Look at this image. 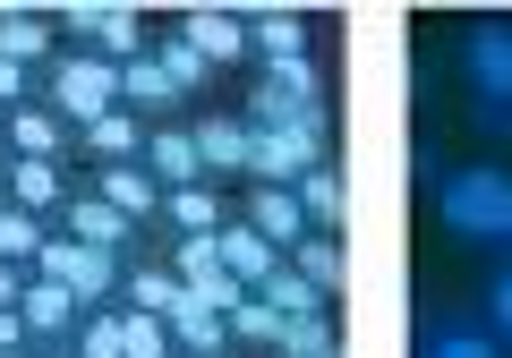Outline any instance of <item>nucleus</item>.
<instances>
[{
	"label": "nucleus",
	"instance_id": "f257e3e1",
	"mask_svg": "<svg viewBox=\"0 0 512 358\" xmlns=\"http://www.w3.org/2000/svg\"><path fill=\"white\" fill-rule=\"evenodd\" d=\"M444 231H461V239H512V179L495 171V162L444 179Z\"/></svg>",
	"mask_w": 512,
	"mask_h": 358
},
{
	"label": "nucleus",
	"instance_id": "f03ea898",
	"mask_svg": "<svg viewBox=\"0 0 512 358\" xmlns=\"http://www.w3.org/2000/svg\"><path fill=\"white\" fill-rule=\"evenodd\" d=\"M52 103L69 111V120H111V103H120V69L111 60H94V52H77V60H60V77H52Z\"/></svg>",
	"mask_w": 512,
	"mask_h": 358
},
{
	"label": "nucleus",
	"instance_id": "7ed1b4c3",
	"mask_svg": "<svg viewBox=\"0 0 512 358\" xmlns=\"http://www.w3.org/2000/svg\"><path fill=\"white\" fill-rule=\"evenodd\" d=\"M316 120H325V103H316L308 60H299V69H265V86H256V128H308L316 137Z\"/></svg>",
	"mask_w": 512,
	"mask_h": 358
},
{
	"label": "nucleus",
	"instance_id": "20e7f679",
	"mask_svg": "<svg viewBox=\"0 0 512 358\" xmlns=\"http://www.w3.org/2000/svg\"><path fill=\"white\" fill-rule=\"evenodd\" d=\"M248 171H265V188H291L316 171V137L308 128H248Z\"/></svg>",
	"mask_w": 512,
	"mask_h": 358
},
{
	"label": "nucleus",
	"instance_id": "39448f33",
	"mask_svg": "<svg viewBox=\"0 0 512 358\" xmlns=\"http://www.w3.org/2000/svg\"><path fill=\"white\" fill-rule=\"evenodd\" d=\"M69 26H86L94 35V60H111V69H128L137 52V9H120V0H94V9H69Z\"/></svg>",
	"mask_w": 512,
	"mask_h": 358
},
{
	"label": "nucleus",
	"instance_id": "423d86ee",
	"mask_svg": "<svg viewBox=\"0 0 512 358\" xmlns=\"http://www.w3.org/2000/svg\"><path fill=\"white\" fill-rule=\"evenodd\" d=\"M43 273L69 282L77 299H103V290H111V256L86 248V239H43Z\"/></svg>",
	"mask_w": 512,
	"mask_h": 358
},
{
	"label": "nucleus",
	"instance_id": "0eeeda50",
	"mask_svg": "<svg viewBox=\"0 0 512 358\" xmlns=\"http://www.w3.org/2000/svg\"><path fill=\"white\" fill-rule=\"evenodd\" d=\"M470 77H478V94L512 103V26H478L470 35Z\"/></svg>",
	"mask_w": 512,
	"mask_h": 358
},
{
	"label": "nucleus",
	"instance_id": "6e6552de",
	"mask_svg": "<svg viewBox=\"0 0 512 358\" xmlns=\"http://www.w3.org/2000/svg\"><path fill=\"white\" fill-rule=\"evenodd\" d=\"M214 239H222V265H231L248 290H265V273H282V248L256 231V222H248V231H214Z\"/></svg>",
	"mask_w": 512,
	"mask_h": 358
},
{
	"label": "nucleus",
	"instance_id": "1a4fd4ad",
	"mask_svg": "<svg viewBox=\"0 0 512 358\" xmlns=\"http://www.w3.org/2000/svg\"><path fill=\"white\" fill-rule=\"evenodd\" d=\"M248 222H256V231H265V239H274V248H299V239H308V205H299L291 188H256Z\"/></svg>",
	"mask_w": 512,
	"mask_h": 358
},
{
	"label": "nucleus",
	"instance_id": "9d476101",
	"mask_svg": "<svg viewBox=\"0 0 512 358\" xmlns=\"http://www.w3.org/2000/svg\"><path fill=\"white\" fill-rule=\"evenodd\" d=\"M163 324H171V333H180V341H188V350H197V358H214V350H222V333H231V316H222V307H205L197 290H188V299L171 307Z\"/></svg>",
	"mask_w": 512,
	"mask_h": 358
},
{
	"label": "nucleus",
	"instance_id": "9b49d317",
	"mask_svg": "<svg viewBox=\"0 0 512 358\" xmlns=\"http://www.w3.org/2000/svg\"><path fill=\"white\" fill-rule=\"evenodd\" d=\"M197 171H205L197 128H163V137H154V179H163V188H197Z\"/></svg>",
	"mask_w": 512,
	"mask_h": 358
},
{
	"label": "nucleus",
	"instance_id": "f8f14e48",
	"mask_svg": "<svg viewBox=\"0 0 512 358\" xmlns=\"http://www.w3.org/2000/svg\"><path fill=\"white\" fill-rule=\"evenodd\" d=\"M188 43H197V52L222 69V60H239V52H248V26H239L231 9H197V18H188Z\"/></svg>",
	"mask_w": 512,
	"mask_h": 358
},
{
	"label": "nucleus",
	"instance_id": "ddd939ff",
	"mask_svg": "<svg viewBox=\"0 0 512 358\" xmlns=\"http://www.w3.org/2000/svg\"><path fill=\"white\" fill-rule=\"evenodd\" d=\"M18 316L35 324V333H60V324L77 316V290H69V282H52V273H43V282H26V299H18Z\"/></svg>",
	"mask_w": 512,
	"mask_h": 358
},
{
	"label": "nucleus",
	"instance_id": "4468645a",
	"mask_svg": "<svg viewBox=\"0 0 512 358\" xmlns=\"http://www.w3.org/2000/svg\"><path fill=\"white\" fill-rule=\"evenodd\" d=\"M103 205H111V214H128V222H146L154 214V179L128 171V162H111V171H103Z\"/></svg>",
	"mask_w": 512,
	"mask_h": 358
},
{
	"label": "nucleus",
	"instance_id": "2eb2a0df",
	"mask_svg": "<svg viewBox=\"0 0 512 358\" xmlns=\"http://www.w3.org/2000/svg\"><path fill=\"white\" fill-rule=\"evenodd\" d=\"M256 43H265V60H274V69H299V52H308V26H299L291 9H265V18H256Z\"/></svg>",
	"mask_w": 512,
	"mask_h": 358
},
{
	"label": "nucleus",
	"instance_id": "dca6fc26",
	"mask_svg": "<svg viewBox=\"0 0 512 358\" xmlns=\"http://www.w3.org/2000/svg\"><path fill=\"white\" fill-rule=\"evenodd\" d=\"M120 94H128V103H146V111H163V103H180V86H171V77H163V60H128V69H120Z\"/></svg>",
	"mask_w": 512,
	"mask_h": 358
},
{
	"label": "nucleus",
	"instance_id": "f3484780",
	"mask_svg": "<svg viewBox=\"0 0 512 358\" xmlns=\"http://www.w3.org/2000/svg\"><path fill=\"white\" fill-rule=\"evenodd\" d=\"M154 60H163V77H171V86H180V94H197L205 77H214V60H205V52H197V43H188V35L154 43Z\"/></svg>",
	"mask_w": 512,
	"mask_h": 358
},
{
	"label": "nucleus",
	"instance_id": "a211bd4d",
	"mask_svg": "<svg viewBox=\"0 0 512 358\" xmlns=\"http://www.w3.org/2000/svg\"><path fill=\"white\" fill-rule=\"evenodd\" d=\"M256 299H265V307H282V316H316V299H325V290H316L308 273H291V265H282V273H265V290H256Z\"/></svg>",
	"mask_w": 512,
	"mask_h": 358
},
{
	"label": "nucleus",
	"instance_id": "6ab92c4d",
	"mask_svg": "<svg viewBox=\"0 0 512 358\" xmlns=\"http://www.w3.org/2000/svg\"><path fill=\"white\" fill-rule=\"evenodd\" d=\"M197 154L214 162V171H248V128H231V120H205V128H197Z\"/></svg>",
	"mask_w": 512,
	"mask_h": 358
},
{
	"label": "nucleus",
	"instance_id": "aec40b11",
	"mask_svg": "<svg viewBox=\"0 0 512 358\" xmlns=\"http://www.w3.org/2000/svg\"><path fill=\"white\" fill-rule=\"evenodd\" d=\"M231 333H239V341H274V350H282V333H291V316H282V307H265V299L248 290V299L231 307Z\"/></svg>",
	"mask_w": 512,
	"mask_h": 358
},
{
	"label": "nucleus",
	"instance_id": "412c9836",
	"mask_svg": "<svg viewBox=\"0 0 512 358\" xmlns=\"http://www.w3.org/2000/svg\"><path fill=\"white\" fill-rule=\"evenodd\" d=\"M171 222H180L188 239H214L222 231V205L205 197V188H171Z\"/></svg>",
	"mask_w": 512,
	"mask_h": 358
},
{
	"label": "nucleus",
	"instance_id": "4be33fe9",
	"mask_svg": "<svg viewBox=\"0 0 512 358\" xmlns=\"http://www.w3.org/2000/svg\"><path fill=\"white\" fill-rule=\"evenodd\" d=\"M77 231H86V248H120V239H128V214H111V205L103 197H94V205H77Z\"/></svg>",
	"mask_w": 512,
	"mask_h": 358
},
{
	"label": "nucleus",
	"instance_id": "5701e85b",
	"mask_svg": "<svg viewBox=\"0 0 512 358\" xmlns=\"http://www.w3.org/2000/svg\"><path fill=\"white\" fill-rule=\"evenodd\" d=\"M9 179H18V205H26V214L60 197V171H52V162H9Z\"/></svg>",
	"mask_w": 512,
	"mask_h": 358
},
{
	"label": "nucleus",
	"instance_id": "b1692460",
	"mask_svg": "<svg viewBox=\"0 0 512 358\" xmlns=\"http://www.w3.org/2000/svg\"><path fill=\"white\" fill-rule=\"evenodd\" d=\"M0 256H9V265H18V256H43V231H35V214H26V205H9V214H0Z\"/></svg>",
	"mask_w": 512,
	"mask_h": 358
},
{
	"label": "nucleus",
	"instance_id": "393cba45",
	"mask_svg": "<svg viewBox=\"0 0 512 358\" xmlns=\"http://www.w3.org/2000/svg\"><path fill=\"white\" fill-rule=\"evenodd\" d=\"M43 43H52V35H43L35 18H18V9H9V18H0V60H18V69H26V60H35Z\"/></svg>",
	"mask_w": 512,
	"mask_h": 358
},
{
	"label": "nucleus",
	"instance_id": "a878e982",
	"mask_svg": "<svg viewBox=\"0 0 512 358\" xmlns=\"http://www.w3.org/2000/svg\"><path fill=\"white\" fill-rule=\"evenodd\" d=\"M299 205H308V222H333V214H342V179L308 171V179H299Z\"/></svg>",
	"mask_w": 512,
	"mask_h": 358
},
{
	"label": "nucleus",
	"instance_id": "bb28decb",
	"mask_svg": "<svg viewBox=\"0 0 512 358\" xmlns=\"http://www.w3.org/2000/svg\"><path fill=\"white\" fill-rule=\"evenodd\" d=\"M299 273H308L316 290H333L342 282V248H333V239H299Z\"/></svg>",
	"mask_w": 512,
	"mask_h": 358
},
{
	"label": "nucleus",
	"instance_id": "cd10ccee",
	"mask_svg": "<svg viewBox=\"0 0 512 358\" xmlns=\"http://www.w3.org/2000/svg\"><path fill=\"white\" fill-rule=\"evenodd\" d=\"M128 290L146 299V316H171V307L188 299V282H180V273H137V282H128Z\"/></svg>",
	"mask_w": 512,
	"mask_h": 358
},
{
	"label": "nucleus",
	"instance_id": "c85d7f7f",
	"mask_svg": "<svg viewBox=\"0 0 512 358\" xmlns=\"http://www.w3.org/2000/svg\"><path fill=\"white\" fill-rule=\"evenodd\" d=\"M86 145H94L103 162H120V154H137V128H128L120 111H111V120H94V128H86Z\"/></svg>",
	"mask_w": 512,
	"mask_h": 358
},
{
	"label": "nucleus",
	"instance_id": "c756f323",
	"mask_svg": "<svg viewBox=\"0 0 512 358\" xmlns=\"http://www.w3.org/2000/svg\"><path fill=\"white\" fill-rule=\"evenodd\" d=\"M9 137H18V154H26V162L52 154V120H43V111H18V120H9Z\"/></svg>",
	"mask_w": 512,
	"mask_h": 358
},
{
	"label": "nucleus",
	"instance_id": "7c9ffc66",
	"mask_svg": "<svg viewBox=\"0 0 512 358\" xmlns=\"http://www.w3.org/2000/svg\"><path fill=\"white\" fill-rule=\"evenodd\" d=\"M128 358H171V333H163V316H128Z\"/></svg>",
	"mask_w": 512,
	"mask_h": 358
},
{
	"label": "nucleus",
	"instance_id": "2f4dec72",
	"mask_svg": "<svg viewBox=\"0 0 512 358\" xmlns=\"http://www.w3.org/2000/svg\"><path fill=\"white\" fill-rule=\"evenodd\" d=\"M316 350H333V333L316 316H291V333H282V358H316Z\"/></svg>",
	"mask_w": 512,
	"mask_h": 358
},
{
	"label": "nucleus",
	"instance_id": "473e14b6",
	"mask_svg": "<svg viewBox=\"0 0 512 358\" xmlns=\"http://www.w3.org/2000/svg\"><path fill=\"white\" fill-rule=\"evenodd\" d=\"M86 358H128V324H86Z\"/></svg>",
	"mask_w": 512,
	"mask_h": 358
},
{
	"label": "nucleus",
	"instance_id": "72a5a7b5",
	"mask_svg": "<svg viewBox=\"0 0 512 358\" xmlns=\"http://www.w3.org/2000/svg\"><path fill=\"white\" fill-rule=\"evenodd\" d=\"M427 358H495V350H487V341H470V333H453V341H436Z\"/></svg>",
	"mask_w": 512,
	"mask_h": 358
},
{
	"label": "nucleus",
	"instance_id": "f704fd0d",
	"mask_svg": "<svg viewBox=\"0 0 512 358\" xmlns=\"http://www.w3.org/2000/svg\"><path fill=\"white\" fill-rule=\"evenodd\" d=\"M9 299H26V290H18V265L0 256V307H9Z\"/></svg>",
	"mask_w": 512,
	"mask_h": 358
},
{
	"label": "nucleus",
	"instance_id": "c9c22d12",
	"mask_svg": "<svg viewBox=\"0 0 512 358\" xmlns=\"http://www.w3.org/2000/svg\"><path fill=\"white\" fill-rule=\"evenodd\" d=\"M495 316H504V333H512V273L495 282Z\"/></svg>",
	"mask_w": 512,
	"mask_h": 358
},
{
	"label": "nucleus",
	"instance_id": "e433bc0d",
	"mask_svg": "<svg viewBox=\"0 0 512 358\" xmlns=\"http://www.w3.org/2000/svg\"><path fill=\"white\" fill-rule=\"evenodd\" d=\"M0 350H18V316L9 307H0Z\"/></svg>",
	"mask_w": 512,
	"mask_h": 358
},
{
	"label": "nucleus",
	"instance_id": "4c0bfd02",
	"mask_svg": "<svg viewBox=\"0 0 512 358\" xmlns=\"http://www.w3.org/2000/svg\"><path fill=\"white\" fill-rule=\"evenodd\" d=\"M9 94H18V60H0V103H9Z\"/></svg>",
	"mask_w": 512,
	"mask_h": 358
},
{
	"label": "nucleus",
	"instance_id": "58836bf2",
	"mask_svg": "<svg viewBox=\"0 0 512 358\" xmlns=\"http://www.w3.org/2000/svg\"><path fill=\"white\" fill-rule=\"evenodd\" d=\"M0 358H26V350H0Z\"/></svg>",
	"mask_w": 512,
	"mask_h": 358
},
{
	"label": "nucleus",
	"instance_id": "ea45409f",
	"mask_svg": "<svg viewBox=\"0 0 512 358\" xmlns=\"http://www.w3.org/2000/svg\"><path fill=\"white\" fill-rule=\"evenodd\" d=\"M316 358H333V350H316Z\"/></svg>",
	"mask_w": 512,
	"mask_h": 358
},
{
	"label": "nucleus",
	"instance_id": "a19ab883",
	"mask_svg": "<svg viewBox=\"0 0 512 358\" xmlns=\"http://www.w3.org/2000/svg\"><path fill=\"white\" fill-rule=\"evenodd\" d=\"M188 358H197V350H188Z\"/></svg>",
	"mask_w": 512,
	"mask_h": 358
}]
</instances>
